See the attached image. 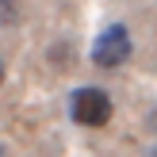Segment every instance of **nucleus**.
I'll return each instance as SVG.
<instances>
[{
    "mask_svg": "<svg viewBox=\"0 0 157 157\" xmlns=\"http://www.w3.org/2000/svg\"><path fill=\"white\" fill-rule=\"evenodd\" d=\"M69 111L81 127H104L111 119V96L104 88H77L69 100Z\"/></svg>",
    "mask_w": 157,
    "mask_h": 157,
    "instance_id": "1",
    "label": "nucleus"
},
{
    "mask_svg": "<svg viewBox=\"0 0 157 157\" xmlns=\"http://www.w3.org/2000/svg\"><path fill=\"white\" fill-rule=\"evenodd\" d=\"M130 31L127 27H107V31H100L96 35V42H92V61L96 65H104V69H115V65H123V61L130 58Z\"/></svg>",
    "mask_w": 157,
    "mask_h": 157,
    "instance_id": "2",
    "label": "nucleus"
},
{
    "mask_svg": "<svg viewBox=\"0 0 157 157\" xmlns=\"http://www.w3.org/2000/svg\"><path fill=\"white\" fill-rule=\"evenodd\" d=\"M0 23H8V27L19 23V4L15 0H0Z\"/></svg>",
    "mask_w": 157,
    "mask_h": 157,
    "instance_id": "3",
    "label": "nucleus"
},
{
    "mask_svg": "<svg viewBox=\"0 0 157 157\" xmlns=\"http://www.w3.org/2000/svg\"><path fill=\"white\" fill-rule=\"evenodd\" d=\"M0 84H4V61H0Z\"/></svg>",
    "mask_w": 157,
    "mask_h": 157,
    "instance_id": "4",
    "label": "nucleus"
},
{
    "mask_svg": "<svg viewBox=\"0 0 157 157\" xmlns=\"http://www.w3.org/2000/svg\"><path fill=\"white\" fill-rule=\"evenodd\" d=\"M0 157H4V150H0Z\"/></svg>",
    "mask_w": 157,
    "mask_h": 157,
    "instance_id": "5",
    "label": "nucleus"
}]
</instances>
